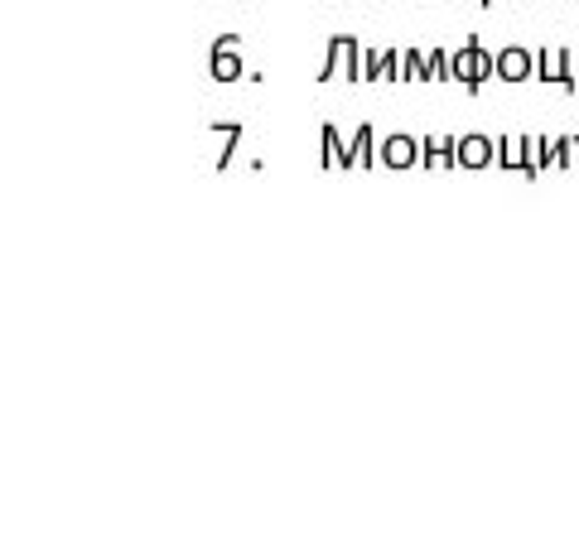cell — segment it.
Instances as JSON below:
<instances>
[{
    "label": "cell",
    "instance_id": "52a82bcc",
    "mask_svg": "<svg viewBox=\"0 0 579 540\" xmlns=\"http://www.w3.org/2000/svg\"><path fill=\"white\" fill-rule=\"evenodd\" d=\"M362 78L367 82H401V49H367L362 54Z\"/></svg>",
    "mask_w": 579,
    "mask_h": 540
},
{
    "label": "cell",
    "instance_id": "4fadbf2b",
    "mask_svg": "<svg viewBox=\"0 0 579 540\" xmlns=\"http://www.w3.org/2000/svg\"><path fill=\"white\" fill-rule=\"evenodd\" d=\"M497 164L502 169H526V135H497Z\"/></svg>",
    "mask_w": 579,
    "mask_h": 540
},
{
    "label": "cell",
    "instance_id": "e0dca14e",
    "mask_svg": "<svg viewBox=\"0 0 579 540\" xmlns=\"http://www.w3.org/2000/svg\"><path fill=\"white\" fill-rule=\"evenodd\" d=\"M560 169H579V135H560Z\"/></svg>",
    "mask_w": 579,
    "mask_h": 540
},
{
    "label": "cell",
    "instance_id": "5bb4252c",
    "mask_svg": "<svg viewBox=\"0 0 579 540\" xmlns=\"http://www.w3.org/2000/svg\"><path fill=\"white\" fill-rule=\"evenodd\" d=\"M213 131L222 135V150H218V169H227V164H232V150H237V145H242V126H237V121H218V126H213Z\"/></svg>",
    "mask_w": 579,
    "mask_h": 540
},
{
    "label": "cell",
    "instance_id": "7c38bea8",
    "mask_svg": "<svg viewBox=\"0 0 579 540\" xmlns=\"http://www.w3.org/2000/svg\"><path fill=\"white\" fill-rule=\"evenodd\" d=\"M319 145H324V155H319V164H324V169H348V140L338 135V126H333V121H324Z\"/></svg>",
    "mask_w": 579,
    "mask_h": 540
},
{
    "label": "cell",
    "instance_id": "6da1fadb",
    "mask_svg": "<svg viewBox=\"0 0 579 540\" xmlns=\"http://www.w3.org/2000/svg\"><path fill=\"white\" fill-rule=\"evenodd\" d=\"M449 63H454V82H464V92H483V82L497 78V54H488L483 49V39L478 34H469V44L459 49V54H449Z\"/></svg>",
    "mask_w": 579,
    "mask_h": 540
},
{
    "label": "cell",
    "instance_id": "9a60e30c",
    "mask_svg": "<svg viewBox=\"0 0 579 540\" xmlns=\"http://www.w3.org/2000/svg\"><path fill=\"white\" fill-rule=\"evenodd\" d=\"M401 73H406V82H430V63H425L420 49H406L401 54Z\"/></svg>",
    "mask_w": 579,
    "mask_h": 540
},
{
    "label": "cell",
    "instance_id": "8fae6325",
    "mask_svg": "<svg viewBox=\"0 0 579 540\" xmlns=\"http://www.w3.org/2000/svg\"><path fill=\"white\" fill-rule=\"evenodd\" d=\"M382 164L386 169H411V164H420V140H411V135H386Z\"/></svg>",
    "mask_w": 579,
    "mask_h": 540
},
{
    "label": "cell",
    "instance_id": "2e32d148",
    "mask_svg": "<svg viewBox=\"0 0 579 540\" xmlns=\"http://www.w3.org/2000/svg\"><path fill=\"white\" fill-rule=\"evenodd\" d=\"M425 63H430V82H444V78H454V63L444 58V49H435V54H425Z\"/></svg>",
    "mask_w": 579,
    "mask_h": 540
},
{
    "label": "cell",
    "instance_id": "7a4b0ae2",
    "mask_svg": "<svg viewBox=\"0 0 579 540\" xmlns=\"http://www.w3.org/2000/svg\"><path fill=\"white\" fill-rule=\"evenodd\" d=\"M329 78L362 82V44L353 39V34H333V39H329V58H324L319 82H329Z\"/></svg>",
    "mask_w": 579,
    "mask_h": 540
},
{
    "label": "cell",
    "instance_id": "9c48e42d",
    "mask_svg": "<svg viewBox=\"0 0 579 540\" xmlns=\"http://www.w3.org/2000/svg\"><path fill=\"white\" fill-rule=\"evenodd\" d=\"M497 164L493 135H459V169H488Z\"/></svg>",
    "mask_w": 579,
    "mask_h": 540
},
{
    "label": "cell",
    "instance_id": "ba28073f",
    "mask_svg": "<svg viewBox=\"0 0 579 540\" xmlns=\"http://www.w3.org/2000/svg\"><path fill=\"white\" fill-rule=\"evenodd\" d=\"M420 164L425 169H459V135H425L420 140Z\"/></svg>",
    "mask_w": 579,
    "mask_h": 540
},
{
    "label": "cell",
    "instance_id": "8992f818",
    "mask_svg": "<svg viewBox=\"0 0 579 540\" xmlns=\"http://www.w3.org/2000/svg\"><path fill=\"white\" fill-rule=\"evenodd\" d=\"M497 78H502V82L536 78V54H531V49H522V44H507V49H497Z\"/></svg>",
    "mask_w": 579,
    "mask_h": 540
},
{
    "label": "cell",
    "instance_id": "d6986e66",
    "mask_svg": "<svg viewBox=\"0 0 579 540\" xmlns=\"http://www.w3.org/2000/svg\"><path fill=\"white\" fill-rule=\"evenodd\" d=\"M483 5H488V0H483Z\"/></svg>",
    "mask_w": 579,
    "mask_h": 540
},
{
    "label": "cell",
    "instance_id": "277c9868",
    "mask_svg": "<svg viewBox=\"0 0 579 540\" xmlns=\"http://www.w3.org/2000/svg\"><path fill=\"white\" fill-rule=\"evenodd\" d=\"M208 68H213V82L242 78V34H218L208 49Z\"/></svg>",
    "mask_w": 579,
    "mask_h": 540
},
{
    "label": "cell",
    "instance_id": "3957f363",
    "mask_svg": "<svg viewBox=\"0 0 579 540\" xmlns=\"http://www.w3.org/2000/svg\"><path fill=\"white\" fill-rule=\"evenodd\" d=\"M536 82H551L560 92H579L575 54L570 49H536Z\"/></svg>",
    "mask_w": 579,
    "mask_h": 540
},
{
    "label": "cell",
    "instance_id": "5b68a950",
    "mask_svg": "<svg viewBox=\"0 0 579 540\" xmlns=\"http://www.w3.org/2000/svg\"><path fill=\"white\" fill-rule=\"evenodd\" d=\"M551 164H560V135H526V179L536 184Z\"/></svg>",
    "mask_w": 579,
    "mask_h": 540
},
{
    "label": "cell",
    "instance_id": "ac0fdd59",
    "mask_svg": "<svg viewBox=\"0 0 579 540\" xmlns=\"http://www.w3.org/2000/svg\"><path fill=\"white\" fill-rule=\"evenodd\" d=\"M570 54H575V82H579V49H570Z\"/></svg>",
    "mask_w": 579,
    "mask_h": 540
},
{
    "label": "cell",
    "instance_id": "30bf717a",
    "mask_svg": "<svg viewBox=\"0 0 579 540\" xmlns=\"http://www.w3.org/2000/svg\"><path fill=\"white\" fill-rule=\"evenodd\" d=\"M382 160V145H377V131L362 121L353 140H348V169H372V164Z\"/></svg>",
    "mask_w": 579,
    "mask_h": 540
}]
</instances>
